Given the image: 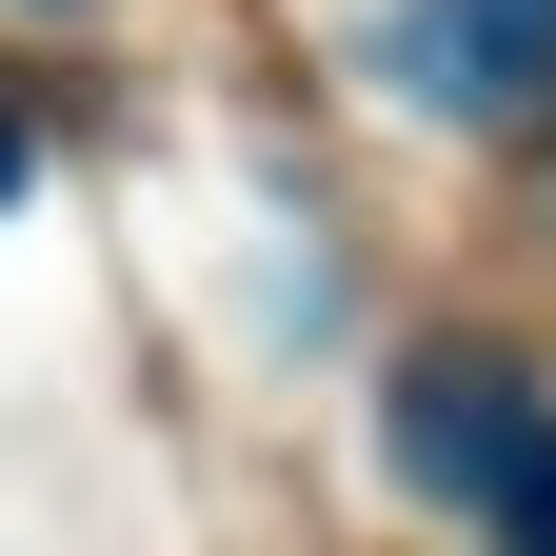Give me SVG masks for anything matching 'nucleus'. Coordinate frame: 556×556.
Returning <instances> with one entry per match:
<instances>
[{
    "label": "nucleus",
    "mask_w": 556,
    "mask_h": 556,
    "mask_svg": "<svg viewBox=\"0 0 556 556\" xmlns=\"http://www.w3.org/2000/svg\"><path fill=\"white\" fill-rule=\"evenodd\" d=\"M358 60L417 119H536L556 100V0H378Z\"/></svg>",
    "instance_id": "obj_1"
},
{
    "label": "nucleus",
    "mask_w": 556,
    "mask_h": 556,
    "mask_svg": "<svg viewBox=\"0 0 556 556\" xmlns=\"http://www.w3.org/2000/svg\"><path fill=\"white\" fill-rule=\"evenodd\" d=\"M517 457H536V397H517L497 358H417V378H397V477H417V497H477V517H497Z\"/></svg>",
    "instance_id": "obj_2"
},
{
    "label": "nucleus",
    "mask_w": 556,
    "mask_h": 556,
    "mask_svg": "<svg viewBox=\"0 0 556 556\" xmlns=\"http://www.w3.org/2000/svg\"><path fill=\"white\" fill-rule=\"evenodd\" d=\"M497 556H556V417H536V457L497 477Z\"/></svg>",
    "instance_id": "obj_3"
},
{
    "label": "nucleus",
    "mask_w": 556,
    "mask_h": 556,
    "mask_svg": "<svg viewBox=\"0 0 556 556\" xmlns=\"http://www.w3.org/2000/svg\"><path fill=\"white\" fill-rule=\"evenodd\" d=\"M0 199H21V119H0Z\"/></svg>",
    "instance_id": "obj_4"
}]
</instances>
